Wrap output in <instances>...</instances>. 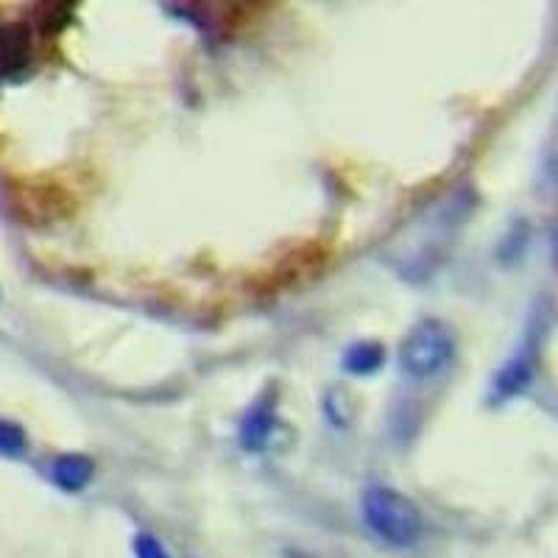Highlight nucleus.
Instances as JSON below:
<instances>
[{
  "label": "nucleus",
  "instance_id": "obj_2",
  "mask_svg": "<svg viewBox=\"0 0 558 558\" xmlns=\"http://www.w3.org/2000/svg\"><path fill=\"white\" fill-rule=\"evenodd\" d=\"M364 517L371 533L394 547H408L422 536V513L408 497L396 494L394 489L377 486L366 494Z\"/></svg>",
  "mask_w": 558,
  "mask_h": 558
},
{
  "label": "nucleus",
  "instance_id": "obj_4",
  "mask_svg": "<svg viewBox=\"0 0 558 558\" xmlns=\"http://www.w3.org/2000/svg\"><path fill=\"white\" fill-rule=\"evenodd\" d=\"M274 422H277V414H274V403L271 400H261V403L254 405L246 416H243V424H241V444L243 449H257L266 447L268 435H271Z\"/></svg>",
  "mask_w": 558,
  "mask_h": 558
},
{
  "label": "nucleus",
  "instance_id": "obj_8",
  "mask_svg": "<svg viewBox=\"0 0 558 558\" xmlns=\"http://www.w3.org/2000/svg\"><path fill=\"white\" fill-rule=\"evenodd\" d=\"M28 449V435L12 422H3L0 419V455H7V458H20V455H26Z\"/></svg>",
  "mask_w": 558,
  "mask_h": 558
},
{
  "label": "nucleus",
  "instance_id": "obj_9",
  "mask_svg": "<svg viewBox=\"0 0 558 558\" xmlns=\"http://www.w3.org/2000/svg\"><path fill=\"white\" fill-rule=\"evenodd\" d=\"M135 553H137V558H168L165 547L160 545L154 536H149V533H140V536H137Z\"/></svg>",
  "mask_w": 558,
  "mask_h": 558
},
{
  "label": "nucleus",
  "instance_id": "obj_3",
  "mask_svg": "<svg viewBox=\"0 0 558 558\" xmlns=\"http://www.w3.org/2000/svg\"><path fill=\"white\" fill-rule=\"evenodd\" d=\"M453 332L444 321L424 318L405 335L400 346V364L410 377H430L453 357Z\"/></svg>",
  "mask_w": 558,
  "mask_h": 558
},
{
  "label": "nucleus",
  "instance_id": "obj_5",
  "mask_svg": "<svg viewBox=\"0 0 558 558\" xmlns=\"http://www.w3.org/2000/svg\"><path fill=\"white\" fill-rule=\"evenodd\" d=\"M92 478V464L87 461L85 455H59L53 461V483L65 492H78L85 489Z\"/></svg>",
  "mask_w": 558,
  "mask_h": 558
},
{
  "label": "nucleus",
  "instance_id": "obj_6",
  "mask_svg": "<svg viewBox=\"0 0 558 558\" xmlns=\"http://www.w3.org/2000/svg\"><path fill=\"white\" fill-rule=\"evenodd\" d=\"M531 355L533 352H520V355L513 357L511 364H508L506 369L497 375V383H494L497 385V394L511 396L531 383V377H533V357Z\"/></svg>",
  "mask_w": 558,
  "mask_h": 558
},
{
  "label": "nucleus",
  "instance_id": "obj_7",
  "mask_svg": "<svg viewBox=\"0 0 558 558\" xmlns=\"http://www.w3.org/2000/svg\"><path fill=\"white\" fill-rule=\"evenodd\" d=\"M385 364V352L380 344H355L346 350L344 369L350 375H371Z\"/></svg>",
  "mask_w": 558,
  "mask_h": 558
},
{
  "label": "nucleus",
  "instance_id": "obj_1",
  "mask_svg": "<svg viewBox=\"0 0 558 558\" xmlns=\"http://www.w3.org/2000/svg\"><path fill=\"white\" fill-rule=\"evenodd\" d=\"M472 213V193L455 190L428 210L410 218L408 227L400 229L385 249V261L408 279H422L439 268L444 254L453 246L455 234Z\"/></svg>",
  "mask_w": 558,
  "mask_h": 558
}]
</instances>
